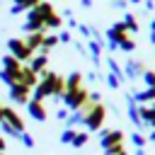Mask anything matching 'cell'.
Returning a JSON list of instances; mask_svg holds the SVG:
<instances>
[{"label":"cell","instance_id":"obj_30","mask_svg":"<svg viewBox=\"0 0 155 155\" xmlns=\"http://www.w3.org/2000/svg\"><path fill=\"white\" fill-rule=\"evenodd\" d=\"M136 155H148V153H145L143 148H138V150H136Z\"/></svg>","mask_w":155,"mask_h":155},{"label":"cell","instance_id":"obj_17","mask_svg":"<svg viewBox=\"0 0 155 155\" xmlns=\"http://www.w3.org/2000/svg\"><path fill=\"white\" fill-rule=\"evenodd\" d=\"M78 124H82V111H80V109H78V111H70L68 119H65V126H68V128H75Z\"/></svg>","mask_w":155,"mask_h":155},{"label":"cell","instance_id":"obj_13","mask_svg":"<svg viewBox=\"0 0 155 155\" xmlns=\"http://www.w3.org/2000/svg\"><path fill=\"white\" fill-rule=\"evenodd\" d=\"M133 99H136L138 104H145V102H155V90H153V87H145V90L136 92V94H133Z\"/></svg>","mask_w":155,"mask_h":155},{"label":"cell","instance_id":"obj_34","mask_svg":"<svg viewBox=\"0 0 155 155\" xmlns=\"http://www.w3.org/2000/svg\"><path fill=\"white\" fill-rule=\"evenodd\" d=\"M0 121H2V104H0Z\"/></svg>","mask_w":155,"mask_h":155},{"label":"cell","instance_id":"obj_36","mask_svg":"<svg viewBox=\"0 0 155 155\" xmlns=\"http://www.w3.org/2000/svg\"><path fill=\"white\" fill-rule=\"evenodd\" d=\"M0 155H5V150H0Z\"/></svg>","mask_w":155,"mask_h":155},{"label":"cell","instance_id":"obj_16","mask_svg":"<svg viewBox=\"0 0 155 155\" xmlns=\"http://www.w3.org/2000/svg\"><path fill=\"white\" fill-rule=\"evenodd\" d=\"M87 48H90V53H92V61H94V63H99V53H102V41H99V39H92V41H87Z\"/></svg>","mask_w":155,"mask_h":155},{"label":"cell","instance_id":"obj_31","mask_svg":"<svg viewBox=\"0 0 155 155\" xmlns=\"http://www.w3.org/2000/svg\"><path fill=\"white\" fill-rule=\"evenodd\" d=\"M148 140H153V145H155V128H153V133H150V138Z\"/></svg>","mask_w":155,"mask_h":155},{"label":"cell","instance_id":"obj_21","mask_svg":"<svg viewBox=\"0 0 155 155\" xmlns=\"http://www.w3.org/2000/svg\"><path fill=\"white\" fill-rule=\"evenodd\" d=\"M131 140H133V145H136V148H145V136H143V133H138V131H136V133H131Z\"/></svg>","mask_w":155,"mask_h":155},{"label":"cell","instance_id":"obj_15","mask_svg":"<svg viewBox=\"0 0 155 155\" xmlns=\"http://www.w3.org/2000/svg\"><path fill=\"white\" fill-rule=\"evenodd\" d=\"M121 22H124V27H126V31H131V34H136V31H138V19H136V15H131V12H126Z\"/></svg>","mask_w":155,"mask_h":155},{"label":"cell","instance_id":"obj_10","mask_svg":"<svg viewBox=\"0 0 155 155\" xmlns=\"http://www.w3.org/2000/svg\"><path fill=\"white\" fill-rule=\"evenodd\" d=\"M143 63L140 61H136V58H131V61H126V68H124V78L126 80H136V78H140L143 75Z\"/></svg>","mask_w":155,"mask_h":155},{"label":"cell","instance_id":"obj_19","mask_svg":"<svg viewBox=\"0 0 155 155\" xmlns=\"http://www.w3.org/2000/svg\"><path fill=\"white\" fill-rule=\"evenodd\" d=\"M107 65H109V73H111V75H116V78H119L121 82L126 80V78H124V70L119 68V63H116L114 58H107Z\"/></svg>","mask_w":155,"mask_h":155},{"label":"cell","instance_id":"obj_28","mask_svg":"<svg viewBox=\"0 0 155 155\" xmlns=\"http://www.w3.org/2000/svg\"><path fill=\"white\" fill-rule=\"evenodd\" d=\"M5 148H7V140H5L2 136H0V150H5Z\"/></svg>","mask_w":155,"mask_h":155},{"label":"cell","instance_id":"obj_14","mask_svg":"<svg viewBox=\"0 0 155 155\" xmlns=\"http://www.w3.org/2000/svg\"><path fill=\"white\" fill-rule=\"evenodd\" d=\"M75 87H82V73H70L65 78V90H75Z\"/></svg>","mask_w":155,"mask_h":155},{"label":"cell","instance_id":"obj_29","mask_svg":"<svg viewBox=\"0 0 155 155\" xmlns=\"http://www.w3.org/2000/svg\"><path fill=\"white\" fill-rule=\"evenodd\" d=\"M150 31H155V17L150 19Z\"/></svg>","mask_w":155,"mask_h":155},{"label":"cell","instance_id":"obj_22","mask_svg":"<svg viewBox=\"0 0 155 155\" xmlns=\"http://www.w3.org/2000/svg\"><path fill=\"white\" fill-rule=\"evenodd\" d=\"M119 48H121V51H126V53H131V51H136V41L128 36L126 41H121V46H119Z\"/></svg>","mask_w":155,"mask_h":155},{"label":"cell","instance_id":"obj_27","mask_svg":"<svg viewBox=\"0 0 155 155\" xmlns=\"http://www.w3.org/2000/svg\"><path fill=\"white\" fill-rule=\"evenodd\" d=\"M145 10H155V0H145Z\"/></svg>","mask_w":155,"mask_h":155},{"label":"cell","instance_id":"obj_26","mask_svg":"<svg viewBox=\"0 0 155 155\" xmlns=\"http://www.w3.org/2000/svg\"><path fill=\"white\" fill-rule=\"evenodd\" d=\"M56 116H58L61 121H65V119H68V109H58V111H56Z\"/></svg>","mask_w":155,"mask_h":155},{"label":"cell","instance_id":"obj_2","mask_svg":"<svg viewBox=\"0 0 155 155\" xmlns=\"http://www.w3.org/2000/svg\"><path fill=\"white\" fill-rule=\"evenodd\" d=\"M80 111H82V124H85L87 133L102 128V124H104V119H107V107H104L102 102H92V99H90Z\"/></svg>","mask_w":155,"mask_h":155},{"label":"cell","instance_id":"obj_7","mask_svg":"<svg viewBox=\"0 0 155 155\" xmlns=\"http://www.w3.org/2000/svg\"><path fill=\"white\" fill-rule=\"evenodd\" d=\"M2 124L12 126L17 133H24V119L19 116V111L15 107H2Z\"/></svg>","mask_w":155,"mask_h":155},{"label":"cell","instance_id":"obj_33","mask_svg":"<svg viewBox=\"0 0 155 155\" xmlns=\"http://www.w3.org/2000/svg\"><path fill=\"white\" fill-rule=\"evenodd\" d=\"M126 2H131V5H138V2H143V0H126Z\"/></svg>","mask_w":155,"mask_h":155},{"label":"cell","instance_id":"obj_9","mask_svg":"<svg viewBox=\"0 0 155 155\" xmlns=\"http://www.w3.org/2000/svg\"><path fill=\"white\" fill-rule=\"evenodd\" d=\"M31 99V90L27 87V85H12L10 87V102H15V104H27Z\"/></svg>","mask_w":155,"mask_h":155},{"label":"cell","instance_id":"obj_1","mask_svg":"<svg viewBox=\"0 0 155 155\" xmlns=\"http://www.w3.org/2000/svg\"><path fill=\"white\" fill-rule=\"evenodd\" d=\"M65 92V78L53 73V70H44L39 85L31 90V97L36 99H46V97H63Z\"/></svg>","mask_w":155,"mask_h":155},{"label":"cell","instance_id":"obj_3","mask_svg":"<svg viewBox=\"0 0 155 155\" xmlns=\"http://www.w3.org/2000/svg\"><path fill=\"white\" fill-rule=\"evenodd\" d=\"M124 140H126L124 131H119V128H107V131H102L99 145H102V150H104L107 155H119V153L126 150V148H124Z\"/></svg>","mask_w":155,"mask_h":155},{"label":"cell","instance_id":"obj_12","mask_svg":"<svg viewBox=\"0 0 155 155\" xmlns=\"http://www.w3.org/2000/svg\"><path fill=\"white\" fill-rule=\"evenodd\" d=\"M46 63H48V56H46V53H34V56H31V61H29V68L39 75V73H44V70H46Z\"/></svg>","mask_w":155,"mask_h":155},{"label":"cell","instance_id":"obj_32","mask_svg":"<svg viewBox=\"0 0 155 155\" xmlns=\"http://www.w3.org/2000/svg\"><path fill=\"white\" fill-rule=\"evenodd\" d=\"M150 44H155V31H150Z\"/></svg>","mask_w":155,"mask_h":155},{"label":"cell","instance_id":"obj_6","mask_svg":"<svg viewBox=\"0 0 155 155\" xmlns=\"http://www.w3.org/2000/svg\"><path fill=\"white\" fill-rule=\"evenodd\" d=\"M107 39H109V46H111V48H119V46H121V41H126V39H128V31H126L124 22L111 24V27L107 29Z\"/></svg>","mask_w":155,"mask_h":155},{"label":"cell","instance_id":"obj_18","mask_svg":"<svg viewBox=\"0 0 155 155\" xmlns=\"http://www.w3.org/2000/svg\"><path fill=\"white\" fill-rule=\"evenodd\" d=\"M87 140H90V133H87V131H75V138H73L70 145H73V148H82Z\"/></svg>","mask_w":155,"mask_h":155},{"label":"cell","instance_id":"obj_11","mask_svg":"<svg viewBox=\"0 0 155 155\" xmlns=\"http://www.w3.org/2000/svg\"><path fill=\"white\" fill-rule=\"evenodd\" d=\"M138 111H140V119H143V126H153L155 128V102L153 104H138Z\"/></svg>","mask_w":155,"mask_h":155},{"label":"cell","instance_id":"obj_35","mask_svg":"<svg viewBox=\"0 0 155 155\" xmlns=\"http://www.w3.org/2000/svg\"><path fill=\"white\" fill-rule=\"evenodd\" d=\"M119 155H128V153H126V150H124V153H119Z\"/></svg>","mask_w":155,"mask_h":155},{"label":"cell","instance_id":"obj_25","mask_svg":"<svg viewBox=\"0 0 155 155\" xmlns=\"http://www.w3.org/2000/svg\"><path fill=\"white\" fill-rule=\"evenodd\" d=\"M58 41L68 44V41H70V31H61V34H58Z\"/></svg>","mask_w":155,"mask_h":155},{"label":"cell","instance_id":"obj_8","mask_svg":"<svg viewBox=\"0 0 155 155\" xmlns=\"http://www.w3.org/2000/svg\"><path fill=\"white\" fill-rule=\"evenodd\" d=\"M27 111H29V116L34 119V121H46V116H48V111H46V107H44V99H36V97H31L29 102H27Z\"/></svg>","mask_w":155,"mask_h":155},{"label":"cell","instance_id":"obj_5","mask_svg":"<svg viewBox=\"0 0 155 155\" xmlns=\"http://www.w3.org/2000/svg\"><path fill=\"white\" fill-rule=\"evenodd\" d=\"M7 51H10V56H15L17 61H31V56H34V51L29 48V44H27V39H19V36H12L10 41H7Z\"/></svg>","mask_w":155,"mask_h":155},{"label":"cell","instance_id":"obj_20","mask_svg":"<svg viewBox=\"0 0 155 155\" xmlns=\"http://www.w3.org/2000/svg\"><path fill=\"white\" fill-rule=\"evenodd\" d=\"M73 138H75V128H65V131L61 133V143H65V145H70Z\"/></svg>","mask_w":155,"mask_h":155},{"label":"cell","instance_id":"obj_4","mask_svg":"<svg viewBox=\"0 0 155 155\" xmlns=\"http://www.w3.org/2000/svg\"><path fill=\"white\" fill-rule=\"evenodd\" d=\"M87 102H90V92L85 90V85H82V87H75V90H65V92H63V104H65V109H68V111H78V109H82Z\"/></svg>","mask_w":155,"mask_h":155},{"label":"cell","instance_id":"obj_23","mask_svg":"<svg viewBox=\"0 0 155 155\" xmlns=\"http://www.w3.org/2000/svg\"><path fill=\"white\" fill-rule=\"evenodd\" d=\"M107 85H109L111 90H119V85H121V80H119L116 75H111V73H109V75H107Z\"/></svg>","mask_w":155,"mask_h":155},{"label":"cell","instance_id":"obj_24","mask_svg":"<svg viewBox=\"0 0 155 155\" xmlns=\"http://www.w3.org/2000/svg\"><path fill=\"white\" fill-rule=\"evenodd\" d=\"M19 140H22V145H24V148H34V138H31V136H29L27 131H24V133L19 136Z\"/></svg>","mask_w":155,"mask_h":155}]
</instances>
